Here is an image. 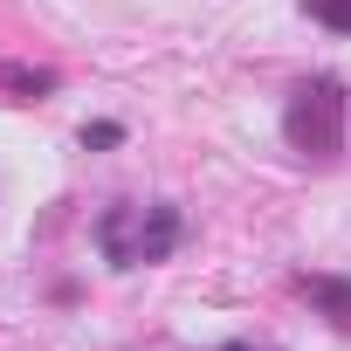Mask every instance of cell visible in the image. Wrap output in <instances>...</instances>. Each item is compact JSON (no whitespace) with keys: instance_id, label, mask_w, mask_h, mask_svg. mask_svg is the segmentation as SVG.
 Masks as SVG:
<instances>
[{"instance_id":"cell-1","label":"cell","mask_w":351,"mask_h":351,"mask_svg":"<svg viewBox=\"0 0 351 351\" xmlns=\"http://www.w3.org/2000/svg\"><path fill=\"white\" fill-rule=\"evenodd\" d=\"M90 234H97V255H104L110 269H152V262H165L172 248H180L186 221H180V207H165V200H152V207L117 200V207L97 214Z\"/></svg>"},{"instance_id":"cell-2","label":"cell","mask_w":351,"mask_h":351,"mask_svg":"<svg viewBox=\"0 0 351 351\" xmlns=\"http://www.w3.org/2000/svg\"><path fill=\"white\" fill-rule=\"evenodd\" d=\"M282 138H289V152H303V158H337V152H344V83H337V76H303V83L289 90Z\"/></svg>"},{"instance_id":"cell-3","label":"cell","mask_w":351,"mask_h":351,"mask_svg":"<svg viewBox=\"0 0 351 351\" xmlns=\"http://www.w3.org/2000/svg\"><path fill=\"white\" fill-rule=\"evenodd\" d=\"M296 296H310L337 330H351V282L344 276H296Z\"/></svg>"},{"instance_id":"cell-4","label":"cell","mask_w":351,"mask_h":351,"mask_svg":"<svg viewBox=\"0 0 351 351\" xmlns=\"http://www.w3.org/2000/svg\"><path fill=\"white\" fill-rule=\"evenodd\" d=\"M0 90H21L28 104H42L56 90V69H28V62H0Z\"/></svg>"},{"instance_id":"cell-5","label":"cell","mask_w":351,"mask_h":351,"mask_svg":"<svg viewBox=\"0 0 351 351\" xmlns=\"http://www.w3.org/2000/svg\"><path fill=\"white\" fill-rule=\"evenodd\" d=\"M303 14L330 35H351V0H303Z\"/></svg>"},{"instance_id":"cell-6","label":"cell","mask_w":351,"mask_h":351,"mask_svg":"<svg viewBox=\"0 0 351 351\" xmlns=\"http://www.w3.org/2000/svg\"><path fill=\"white\" fill-rule=\"evenodd\" d=\"M110 145H124V124H110V117L83 124V152H110Z\"/></svg>"},{"instance_id":"cell-7","label":"cell","mask_w":351,"mask_h":351,"mask_svg":"<svg viewBox=\"0 0 351 351\" xmlns=\"http://www.w3.org/2000/svg\"><path fill=\"white\" fill-rule=\"evenodd\" d=\"M221 351H269V344H221Z\"/></svg>"}]
</instances>
